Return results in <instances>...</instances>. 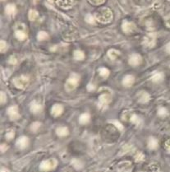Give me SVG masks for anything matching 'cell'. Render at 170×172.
Here are the masks:
<instances>
[{
    "label": "cell",
    "instance_id": "cell-1",
    "mask_svg": "<svg viewBox=\"0 0 170 172\" xmlns=\"http://www.w3.org/2000/svg\"><path fill=\"white\" fill-rule=\"evenodd\" d=\"M113 18L112 12L108 9H101L96 13V19L101 23H108Z\"/></svg>",
    "mask_w": 170,
    "mask_h": 172
},
{
    "label": "cell",
    "instance_id": "cell-2",
    "mask_svg": "<svg viewBox=\"0 0 170 172\" xmlns=\"http://www.w3.org/2000/svg\"><path fill=\"white\" fill-rule=\"evenodd\" d=\"M79 80H80V77L77 74H75V73H72L71 77L67 80L66 84H65V88H66L67 91L70 92V91H72L74 90L77 86H78L79 83Z\"/></svg>",
    "mask_w": 170,
    "mask_h": 172
},
{
    "label": "cell",
    "instance_id": "cell-3",
    "mask_svg": "<svg viewBox=\"0 0 170 172\" xmlns=\"http://www.w3.org/2000/svg\"><path fill=\"white\" fill-rule=\"evenodd\" d=\"M57 165H58L57 160L51 158V159L43 161L40 164V169L43 171H49L51 170H54V168L57 166Z\"/></svg>",
    "mask_w": 170,
    "mask_h": 172
},
{
    "label": "cell",
    "instance_id": "cell-4",
    "mask_svg": "<svg viewBox=\"0 0 170 172\" xmlns=\"http://www.w3.org/2000/svg\"><path fill=\"white\" fill-rule=\"evenodd\" d=\"M29 83V78L25 76H21L19 77H16L13 79V84L17 88L24 89L27 87Z\"/></svg>",
    "mask_w": 170,
    "mask_h": 172
},
{
    "label": "cell",
    "instance_id": "cell-5",
    "mask_svg": "<svg viewBox=\"0 0 170 172\" xmlns=\"http://www.w3.org/2000/svg\"><path fill=\"white\" fill-rule=\"evenodd\" d=\"M117 171L118 172H132V164L128 161H123L117 166Z\"/></svg>",
    "mask_w": 170,
    "mask_h": 172
},
{
    "label": "cell",
    "instance_id": "cell-6",
    "mask_svg": "<svg viewBox=\"0 0 170 172\" xmlns=\"http://www.w3.org/2000/svg\"><path fill=\"white\" fill-rule=\"evenodd\" d=\"M155 42H156V36H155V34L151 33L145 36L144 40H143V45L146 47L152 48L154 46Z\"/></svg>",
    "mask_w": 170,
    "mask_h": 172
},
{
    "label": "cell",
    "instance_id": "cell-7",
    "mask_svg": "<svg viewBox=\"0 0 170 172\" xmlns=\"http://www.w3.org/2000/svg\"><path fill=\"white\" fill-rule=\"evenodd\" d=\"M8 114L9 117H10V119H12V120H17V119H19V117H20L18 107L16 105L10 106L8 109Z\"/></svg>",
    "mask_w": 170,
    "mask_h": 172
},
{
    "label": "cell",
    "instance_id": "cell-8",
    "mask_svg": "<svg viewBox=\"0 0 170 172\" xmlns=\"http://www.w3.org/2000/svg\"><path fill=\"white\" fill-rule=\"evenodd\" d=\"M128 62L129 64L132 65V66H138L142 62V58L140 55L134 54V55H132L130 56Z\"/></svg>",
    "mask_w": 170,
    "mask_h": 172
},
{
    "label": "cell",
    "instance_id": "cell-9",
    "mask_svg": "<svg viewBox=\"0 0 170 172\" xmlns=\"http://www.w3.org/2000/svg\"><path fill=\"white\" fill-rule=\"evenodd\" d=\"M16 145L20 149H25L29 145V139L27 137H25V136L20 137L19 139H17Z\"/></svg>",
    "mask_w": 170,
    "mask_h": 172
},
{
    "label": "cell",
    "instance_id": "cell-10",
    "mask_svg": "<svg viewBox=\"0 0 170 172\" xmlns=\"http://www.w3.org/2000/svg\"><path fill=\"white\" fill-rule=\"evenodd\" d=\"M122 29H123V31H124L125 33H132L133 31L136 29V26H135V25L133 24L132 22L125 21L123 23Z\"/></svg>",
    "mask_w": 170,
    "mask_h": 172
},
{
    "label": "cell",
    "instance_id": "cell-11",
    "mask_svg": "<svg viewBox=\"0 0 170 172\" xmlns=\"http://www.w3.org/2000/svg\"><path fill=\"white\" fill-rule=\"evenodd\" d=\"M62 112H63V107L60 104L54 105L52 107V109H51V114H52V115L54 116V117H58L59 115H61Z\"/></svg>",
    "mask_w": 170,
    "mask_h": 172
},
{
    "label": "cell",
    "instance_id": "cell-12",
    "mask_svg": "<svg viewBox=\"0 0 170 172\" xmlns=\"http://www.w3.org/2000/svg\"><path fill=\"white\" fill-rule=\"evenodd\" d=\"M150 99V96L148 92H146L145 91L141 92L138 94V101L141 103H147Z\"/></svg>",
    "mask_w": 170,
    "mask_h": 172
},
{
    "label": "cell",
    "instance_id": "cell-13",
    "mask_svg": "<svg viewBox=\"0 0 170 172\" xmlns=\"http://www.w3.org/2000/svg\"><path fill=\"white\" fill-rule=\"evenodd\" d=\"M134 81H135V78L132 75L125 76L123 79V85L126 87H130L134 83Z\"/></svg>",
    "mask_w": 170,
    "mask_h": 172
},
{
    "label": "cell",
    "instance_id": "cell-14",
    "mask_svg": "<svg viewBox=\"0 0 170 172\" xmlns=\"http://www.w3.org/2000/svg\"><path fill=\"white\" fill-rule=\"evenodd\" d=\"M42 110V105L36 101H33L30 104V111L34 114L40 113Z\"/></svg>",
    "mask_w": 170,
    "mask_h": 172
},
{
    "label": "cell",
    "instance_id": "cell-15",
    "mask_svg": "<svg viewBox=\"0 0 170 172\" xmlns=\"http://www.w3.org/2000/svg\"><path fill=\"white\" fill-rule=\"evenodd\" d=\"M56 134L59 137H66L69 134V130H68V129L67 127H65V126H60V127L57 128Z\"/></svg>",
    "mask_w": 170,
    "mask_h": 172
},
{
    "label": "cell",
    "instance_id": "cell-16",
    "mask_svg": "<svg viewBox=\"0 0 170 172\" xmlns=\"http://www.w3.org/2000/svg\"><path fill=\"white\" fill-rule=\"evenodd\" d=\"M100 103L102 105H108L111 101V96L109 94L104 93L100 97Z\"/></svg>",
    "mask_w": 170,
    "mask_h": 172
},
{
    "label": "cell",
    "instance_id": "cell-17",
    "mask_svg": "<svg viewBox=\"0 0 170 172\" xmlns=\"http://www.w3.org/2000/svg\"><path fill=\"white\" fill-rule=\"evenodd\" d=\"M159 145L158 143V140L154 137H150L148 140V147H149L150 150H154V149H156Z\"/></svg>",
    "mask_w": 170,
    "mask_h": 172
},
{
    "label": "cell",
    "instance_id": "cell-18",
    "mask_svg": "<svg viewBox=\"0 0 170 172\" xmlns=\"http://www.w3.org/2000/svg\"><path fill=\"white\" fill-rule=\"evenodd\" d=\"M90 119H91V115H90V114L84 113L79 117V123H80L81 124H86L89 123Z\"/></svg>",
    "mask_w": 170,
    "mask_h": 172
},
{
    "label": "cell",
    "instance_id": "cell-19",
    "mask_svg": "<svg viewBox=\"0 0 170 172\" xmlns=\"http://www.w3.org/2000/svg\"><path fill=\"white\" fill-rule=\"evenodd\" d=\"M57 4L63 9H68L72 5V0H57Z\"/></svg>",
    "mask_w": 170,
    "mask_h": 172
},
{
    "label": "cell",
    "instance_id": "cell-20",
    "mask_svg": "<svg viewBox=\"0 0 170 172\" xmlns=\"http://www.w3.org/2000/svg\"><path fill=\"white\" fill-rule=\"evenodd\" d=\"M163 79H164V74L162 72H156L151 77V80L153 81L154 82H159Z\"/></svg>",
    "mask_w": 170,
    "mask_h": 172
},
{
    "label": "cell",
    "instance_id": "cell-21",
    "mask_svg": "<svg viewBox=\"0 0 170 172\" xmlns=\"http://www.w3.org/2000/svg\"><path fill=\"white\" fill-rule=\"evenodd\" d=\"M119 55H120L119 51L116 50H109L108 51V56L113 60L116 59Z\"/></svg>",
    "mask_w": 170,
    "mask_h": 172
},
{
    "label": "cell",
    "instance_id": "cell-22",
    "mask_svg": "<svg viewBox=\"0 0 170 172\" xmlns=\"http://www.w3.org/2000/svg\"><path fill=\"white\" fill-rule=\"evenodd\" d=\"M5 12H6V13H8V15L14 14L15 12H16V7L13 4L7 5V7L5 8Z\"/></svg>",
    "mask_w": 170,
    "mask_h": 172
},
{
    "label": "cell",
    "instance_id": "cell-23",
    "mask_svg": "<svg viewBox=\"0 0 170 172\" xmlns=\"http://www.w3.org/2000/svg\"><path fill=\"white\" fill-rule=\"evenodd\" d=\"M71 164L74 166L76 170H80V169H81L83 166V163L80 161V160L77 159H73L72 161H71Z\"/></svg>",
    "mask_w": 170,
    "mask_h": 172
},
{
    "label": "cell",
    "instance_id": "cell-24",
    "mask_svg": "<svg viewBox=\"0 0 170 172\" xmlns=\"http://www.w3.org/2000/svg\"><path fill=\"white\" fill-rule=\"evenodd\" d=\"M99 72H100V75L101 77H103L104 78L108 77L109 73H110L109 70H108V68H100V69H99Z\"/></svg>",
    "mask_w": 170,
    "mask_h": 172
},
{
    "label": "cell",
    "instance_id": "cell-25",
    "mask_svg": "<svg viewBox=\"0 0 170 172\" xmlns=\"http://www.w3.org/2000/svg\"><path fill=\"white\" fill-rule=\"evenodd\" d=\"M15 35H16L17 39L20 40V41H24L27 37V35L24 31H17Z\"/></svg>",
    "mask_w": 170,
    "mask_h": 172
},
{
    "label": "cell",
    "instance_id": "cell-26",
    "mask_svg": "<svg viewBox=\"0 0 170 172\" xmlns=\"http://www.w3.org/2000/svg\"><path fill=\"white\" fill-rule=\"evenodd\" d=\"M73 55H74L75 59H76V60H83L84 58H85L84 53L81 50H76L74 52Z\"/></svg>",
    "mask_w": 170,
    "mask_h": 172
},
{
    "label": "cell",
    "instance_id": "cell-27",
    "mask_svg": "<svg viewBox=\"0 0 170 172\" xmlns=\"http://www.w3.org/2000/svg\"><path fill=\"white\" fill-rule=\"evenodd\" d=\"M49 38V35L45 31H40L37 35L38 41H45Z\"/></svg>",
    "mask_w": 170,
    "mask_h": 172
},
{
    "label": "cell",
    "instance_id": "cell-28",
    "mask_svg": "<svg viewBox=\"0 0 170 172\" xmlns=\"http://www.w3.org/2000/svg\"><path fill=\"white\" fill-rule=\"evenodd\" d=\"M39 16L38 12L35 11V10H30L29 12V18L30 21H35Z\"/></svg>",
    "mask_w": 170,
    "mask_h": 172
},
{
    "label": "cell",
    "instance_id": "cell-29",
    "mask_svg": "<svg viewBox=\"0 0 170 172\" xmlns=\"http://www.w3.org/2000/svg\"><path fill=\"white\" fill-rule=\"evenodd\" d=\"M129 121H131L133 124H138L140 122H141V119H140V118L138 117L137 115L136 114H132L131 115V117H130V119H129Z\"/></svg>",
    "mask_w": 170,
    "mask_h": 172
},
{
    "label": "cell",
    "instance_id": "cell-30",
    "mask_svg": "<svg viewBox=\"0 0 170 172\" xmlns=\"http://www.w3.org/2000/svg\"><path fill=\"white\" fill-rule=\"evenodd\" d=\"M168 110L166 108L164 107H161V108H159V109H158V114L159 115V116H161V117H164L166 115H168Z\"/></svg>",
    "mask_w": 170,
    "mask_h": 172
},
{
    "label": "cell",
    "instance_id": "cell-31",
    "mask_svg": "<svg viewBox=\"0 0 170 172\" xmlns=\"http://www.w3.org/2000/svg\"><path fill=\"white\" fill-rule=\"evenodd\" d=\"M134 158L136 160V161L137 162H140V161H142L144 158H145V156L143 153H141V152H137V155L134 156Z\"/></svg>",
    "mask_w": 170,
    "mask_h": 172
},
{
    "label": "cell",
    "instance_id": "cell-32",
    "mask_svg": "<svg viewBox=\"0 0 170 172\" xmlns=\"http://www.w3.org/2000/svg\"><path fill=\"white\" fill-rule=\"evenodd\" d=\"M40 125H41L40 123H39V122H35V123H33V124H31V126H30V129H31L32 132H36V131L39 129V128L40 127Z\"/></svg>",
    "mask_w": 170,
    "mask_h": 172
},
{
    "label": "cell",
    "instance_id": "cell-33",
    "mask_svg": "<svg viewBox=\"0 0 170 172\" xmlns=\"http://www.w3.org/2000/svg\"><path fill=\"white\" fill-rule=\"evenodd\" d=\"M0 50H1V52L4 53L5 51L8 50V44L7 42L4 41H1V43H0Z\"/></svg>",
    "mask_w": 170,
    "mask_h": 172
},
{
    "label": "cell",
    "instance_id": "cell-34",
    "mask_svg": "<svg viewBox=\"0 0 170 172\" xmlns=\"http://www.w3.org/2000/svg\"><path fill=\"white\" fill-rule=\"evenodd\" d=\"M14 136H15V133H14V131L10 130L8 131L6 134H5V138L8 139V140H11V139H13V138H14Z\"/></svg>",
    "mask_w": 170,
    "mask_h": 172
},
{
    "label": "cell",
    "instance_id": "cell-35",
    "mask_svg": "<svg viewBox=\"0 0 170 172\" xmlns=\"http://www.w3.org/2000/svg\"><path fill=\"white\" fill-rule=\"evenodd\" d=\"M0 101H1V104H4L7 101V96L4 92H1V95H0Z\"/></svg>",
    "mask_w": 170,
    "mask_h": 172
},
{
    "label": "cell",
    "instance_id": "cell-36",
    "mask_svg": "<svg viewBox=\"0 0 170 172\" xmlns=\"http://www.w3.org/2000/svg\"><path fill=\"white\" fill-rule=\"evenodd\" d=\"M113 124H114V125L116 126L117 128L119 129V130H123V124H121L120 122H118V121H116V120H113V121L112 122Z\"/></svg>",
    "mask_w": 170,
    "mask_h": 172
},
{
    "label": "cell",
    "instance_id": "cell-37",
    "mask_svg": "<svg viewBox=\"0 0 170 172\" xmlns=\"http://www.w3.org/2000/svg\"><path fill=\"white\" fill-rule=\"evenodd\" d=\"M95 19H96V18H94L91 15H87L86 17V21H87L88 23H91V24H94V23H95Z\"/></svg>",
    "mask_w": 170,
    "mask_h": 172
},
{
    "label": "cell",
    "instance_id": "cell-38",
    "mask_svg": "<svg viewBox=\"0 0 170 172\" xmlns=\"http://www.w3.org/2000/svg\"><path fill=\"white\" fill-rule=\"evenodd\" d=\"M90 2L92 4L94 5H99L103 4L104 2V0H90Z\"/></svg>",
    "mask_w": 170,
    "mask_h": 172
},
{
    "label": "cell",
    "instance_id": "cell-39",
    "mask_svg": "<svg viewBox=\"0 0 170 172\" xmlns=\"http://www.w3.org/2000/svg\"><path fill=\"white\" fill-rule=\"evenodd\" d=\"M17 62V60L16 58H14V57H11L10 58V60H9V63H12V64H16Z\"/></svg>",
    "mask_w": 170,
    "mask_h": 172
},
{
    "label": "cell",
    "instance_id": "cell-40",
    "mask_svg": "<svg viewBox=\"0 0 170 172\" xmlns=\"http://www.w3.org/2000/svg\"><path fill=\"white\" fill-rule=\"evenodd\" d=\"M7 149H8V145H6V144H2L1 145V151L2 152H4L5 151H7Z\"/></svg>",
    "mask_w": 170,
    "mask_h": 172
},
{
    "label": "cell",
    "instance_id": "cell-41",
    "mask_svg": "<svg viewBox=\"0 0 170 172\" xmlns=\"http://www.w3.org/2000/svg\"><path fill=\"white\" fill-rule=\"evenodd\" d=\"M165 147L168 151H170V139H169V140H167V141H166Z\"/></svg>",
    "mask_w": 170,
    "mask_h": 172
},
{
    "label": "cell",
    "instance_id": "cell-42",
    "mask_svg": "<svg viewBox=\"0 0 170 172\" xmlns=\"http://www.w3.org/2000/svg\"><path fill=\"white\" fill-rule=\"evenodd\" d=\"M165 50L167 53L170 54V42L167 44V45H166V47H165Z\"/></svg>",
    "mask_w": 170,
    "mask_h": 172
},
{
    "label": "cell",
    "instance_id": "cell-43",
    "mask_svg": "<svg viewBox=\"0 0 170 172\" xmlns=\"http://www.w3.org/2000/svg\"><path fill=\"white\" fill-rule=\"evenodd\" d=\"M165 23H166V25H167V26H169V27H170V16H169V17H168L167 18H166Z\"/></svg>",
    "mask_w": 170,
    "mask_h": 172
},
{
    "label": "cell",
    "instance_id": "cell-44",
    "mask_svg": "<svg viewBox=\"0 0 170 172\" xmlns=\"http://www.w3.org/2000/svg\"><path fill=\"white\" fill-rule=\"evenodd\" d=\"M88 90H89V91H92V90H94V87L92 86L91 84H89V85H88Z\"/></svg>",
    "mask_w": 170,
    "mask_h": 172
}]
</instances>
